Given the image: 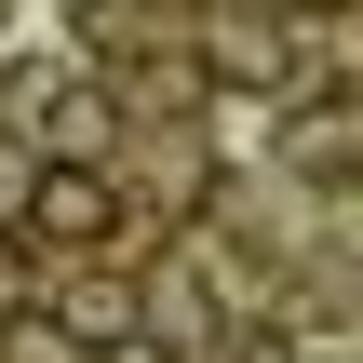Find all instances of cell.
I'll return each mask as SVG.
<instances>
[{
	"mask_svg": "<svg viewBox=\"0 0 363 363\" xmlns=\"http://www.w3.org/2000/svg\"><path fill=\"white\" fill-rule=\"evenodd\" d=\"M0 363H94V337H81L67 310H13V323H0Z\"/></svg>",
	"mask_w": 363,
	"mask_h": 363,
	"instance_id": "7a4b0ae2",
	"label": "cell"
},
{
	"mask_svg": "<svg viewBox=\"0 0 363 363\" xmlns=\"http://www.w3.org/2000/svg\"><path fill=\"white\" fill-rule=\"evenodd\" d=\"M216 67H229V81H283V27L229 13V27H216Z\"/></svg>",
	"mask_w": 363,
	"mask_h": 363,
	"instance_id": "3957f363",
	"label": "cell"
},
{
	"mask_svg": "<svg viewBox=\"0 0 363 363\" xmlns=\"http://www.w3.org/2000/svg\"><path fill=\"white\" fill-rule=\"evenodd\" d=\"M13 283H27V256H13V242H0V323H13Z\"/></svg>",
	"mask_w": 363,
	"mask_h": 363,
	"instance_id": "5b68a950",
	"label": "cell"
},
{
	"mask_svg": "<svg viewBox=\"0 0 363 363\" xmlns=\"http://www.w3.org/2000/svg\"><path fill=\"white\" fill-rule=\"evenodd\" d=\"M94 363H175V337H94Z\"/></svg>",
	"mask_w": 363,
	"mask_h": 363,
	"instance_id": "277c9868",
	"label": "cell"
},
{
	"mask_svg": "<svg viewBox=\"0 0 363 363\" xmlns=\"http://www.w3.org/2000/svg\"><path fill=\"white\" fill-rule=\"evenodd\" d=\"M27 242H54V256L121 242V189H108V175H81V162H40V189H27Z\"/></svg>",
	"mask_w": 363,
	"mask_h": 363,
	"instance_id": "6da1fadb",
	"label": "cell"
}]
</instances>
